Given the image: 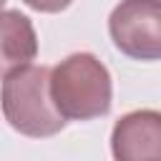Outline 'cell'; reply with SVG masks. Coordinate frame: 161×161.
Listing matches in <instances>:
<instances>
[{
	"instance_id": "3",
	"label": "cell",
	"mask_w": 161,
	"mask_h": 161,
	"mask_svg": "<svg viewBox=\"0 0 161 161\" xmlns=\"http://www.w3.org/2000/svg\"><path fill=\"white\" fill-rule=\"evenodd\" d=\"M108 30L128 58H161V0H121L111 13Z\"/></svg>"
},
{
	"instance_id": "4",
	"label": "cell",
	"mask_w": 161,
	"mask_h": 161,
	"mask_svg": "<svg viewBox=\"0 0 161 161\" xmlns=\"http://www.w3.org/2000/svg\"><path fill=\"white\" fill-rule=\"evenodd\" d=\"M111 148L116 161H161V113H126L113 126Z\"/></svg>"
},
{
	"instance_id": "5",
	"label": "cell",
	"mask_w": 161,
	"mask_h": 161,
	"mask_svg": "<svg viewBox=\"0 0 161 161\" xmlns=\"http://www.w3.org/2000/svg\"><path fill=\"white\" fill-rule=\"evenodd\" d=\"M38 53V40L30 20L18 10L3 13V70L28 65Z\"/></svg>"
},
{
	"instance_id": "6",
	"label": "cell",
	"mask_w": 161,
	"mask_h": 161,
	"mask_svg": "<svg viewBox=\"0 0 161 161\" xmlns=\"http://www.w3.org/2000/svg\"><path fill=\"white\" fill-rule=\"evenodd\" d=\"M25 3L30 8L40 10V13H58V10H63V8L70 5V0H25Z\"/></svg>"
},
{
	"instance_id": "1",
	"label": "cell",
	"mask_w": 161,
	"mask_h": 161,
	"mask_svg": "<svg viewBox=\"0 0 161 161\" xmlns=\"http://www.w3.org/2000/svg\"><path fill=\"white\" fill-rule=\"evenodd\" d=\"M3 113L8 123L25 136H53L65 126L50 96V70L43 65H20L3 78Z\"/></svg>"
},
{
	"instance_id": "2",
	"label": "cell",
	"mask_w": 161,
	"mask_h": 161,
	"mask_svg": "<svg viewBox=\"0 0 161 161\" xmlns=\"http://www.w3.org/2000/svg\"><path fill=\"white\" fill-rule=\"evenodd\" d=\"M50 96L65 118H96L111 108V75L91 53H73L50 70Z\"/></svg>"
}]
</instances>
